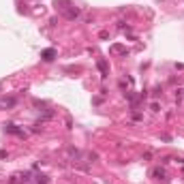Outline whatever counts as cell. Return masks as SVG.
<instances>
[{
  "label": "cell",
  "instance_id": "obj_1",
  "mask_svg": "<svg viewBox=\"0 0 184 184\" xmlns=\"http://www.w3.org/2000/svg\"><path fill=\"white\" fill-rule=\"evenodd\" d=\"M41 56H43L45 62H51V60H54V56H56V49H45Z\"/></svg>",
  "mask_w": 184,
  "mask_h": 184
},
{
  "label": "cell",
  "instance_id": "obj_2",
  "mask_svg": "<svg viewBox=\"0 0 184 184\" xmlns=\"http://www.w3.org/2000/svg\"><path fill=\"white\" fill-rule=\"evenodd\" d=\"M4 131L7 133H13V135H24L19 128H15V124H4Z\"/></svg>",
  "mask_w": 184,
  "mask_h": 184
},
{
  "label": "cell",
  "instance_id": "obj_4",
  "mask_svg": "<svg viewBox=\"0 0 184 184\" xmlns=\"http://www.w3.org/2000/svg\"><path fill=\"white\" fill-rule=\"evenodd\" d=\"M163 174H165L163 169H154V171H152V176H154V178H163Z\"/></svg>",
  "mask_w": 184,
  "mask_h": 184
},
{
  "label": "cell",
  "instance_id": "obj_3",
  "mask_svg": "<svg viewBox=\"0 0 184 184\" xmlns=\"http://www.w3.org/2000/svg\"><path fill=\"white\" fill-rule=\"evenodd\" d=\"M99 69H101L103 77H107V62H105V60H99Z\"/></svg>",
  "mask_w": 184,
  "mask_h": 184
}]
</instances>
